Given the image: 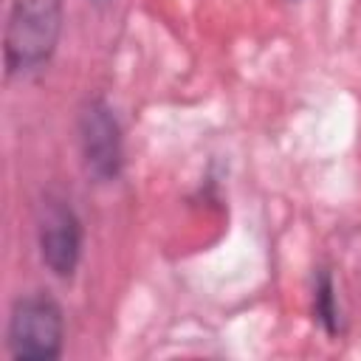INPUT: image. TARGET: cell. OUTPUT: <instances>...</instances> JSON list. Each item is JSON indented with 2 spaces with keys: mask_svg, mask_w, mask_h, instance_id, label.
<instances>
[{
  "mask_svg": "<svg viewBox=\"0 0 361 361\" xmlns=\"http://www.w3.org/2000/svg\"><path fill=\"white\" fill-rule=\"evenodd\" d=\"M313 316L319 319V324L324 327L327 336H338L341 333V310H338V299H336V285L327 268L319 271L316 276V288H313Z\"/></svg>",
  "mask_w": 361,
  "mask_h": 361,
  "instance_id": "5",
  "label": "cell"
},
{
  "mask_svg": "<svg viewBox=\"0 0 361 361\" xmlns=\"http://www.w3.org/2000/svg\"><path fill=\"white\" fill-rule=\"evenodd\" d=\"M79 158L90 180L113 183L124 169V130L104 96H87L76 113Z\"/></svg>",
  "mask_w": 361,
  "mask_h": 361,
  "instance_id": "3",
  "label": "cell"
},
{
  "mask_svg": "<svg viewBox=\"0 0 361 361\" xmlns=\"http://www.w3.org/2000/svg\"><path fill=\"white\" fill-rule=\"evenodd\" d=\"M65 0H11L3 34L8 76H28L45 68L59 45Z\"/></svg>",
  "mask_w": 361,
  "mask_h": 361,
  "instance_id": "1",
  "label": "cell"
},
{
  "mask_svg": "<svg viewBox=\"0 0 361 361\" xmlns=\"http://www.w3.org/2000/svg\"><path fill=\"white\" fill-rule=\"evenodd\" d=\"M65 316L48 290L17 296L8 310L6 350L14 361H54L62 355Z\"/></svg>",
  "mask_w": 361,
  "mask_h": 361,
  "instance_id": "2",
  "label": "cell"
},
{
  "mask_svg": "<svg viewBox=\"0 0 361 361\" xmlns=\"http://www.w3.org/2000/svg\"><path fill=\"white\" fill-rule=\"evenodd\" d=\"M93 3H110V0H93Z\"/></svg>",
  "mask_w": 361,
  "mask_h": 361,
  "instance_id": "6",
  "label": "cell"
},
{
  "mask_svg": "<svg viewBox=\"0 0 361 361\" xmlns=\"http://www.w3.org/2000/svg\"><path fill=\"white\" fill-rule=\"evenodd\" d=\"M37 248L42 265L56 279H71L82 262L85 226L71 200L45 195L37 206Z\"/></svg>",
  "mask_w": 361,
  "mask_h": 361,
  "instance_id": "4",
  "label": "cell"
}]
</instances>
